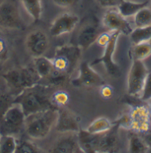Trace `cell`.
Listing matches in <instances>:
<instances>
[{
    "instance_id": "6da1fadb",
    "label": "cell",
    "mask_w": 151,
    "mask_h": 153,
    "mask_svg": "<svg viewBox=\"0 0 151 153\" xmlns=\"http://www.w3.org/2000/svg\"><path fill=\"white\" fill-rule=\"evenodd\" d=\"M50 86L39 85L38 83L27 88L14 97V103L19 104L26 117L50 108H58L51 101Z\"/></svg>"
},
{
    "instance_id": "7a4b0ae2",
    "label": "cell",
    "mask_w": 151,
    "mask_h": 153,
    "mask_svg": "<svg viewBox=\"0 0 151 153\" xmlns=\"http://www.w3.org/2000/svg\"><path fill=\"white\" fill-rule=\"evenodd\" d=\"M58 108H50L32 114L25 120V130L27 134L33 139H44L57 123Z\"/></svg>"
},
{
    "instance_id": "3957f363",
    "label": "cell",
    "mask_w": 151,
    "mask_h": 153,
    "mask_svg": "<svg viewBox=\"0 0 151 153\" xmlns=\"http://www.w3.org/2000/svg\"><path fill=\"white\" fill-rule=\"evenodd\" d=\"M1 76L5 81L10 92L15 97L25 88L32 87L41 81V77L34 66L12 69Z\"/></svg>"
},
{
    "instance_id": "277c9868",
    "label": "cell",
    "mask_w": 151,
    "mask_h": 153,
    "mask_svg": "<svg viewBox=\"0 0 151 153\" xmlns=\"http://www.w3.org/2000/svg\"><path fill=\"white\" fill-rule=\"evenodd\" d=\"M81 53L82 50L77 44H64L58 47L51 59L54 69L71 76L79 65Z\"/></svg>"
},
{
    "instance_id": "5b68a950",
    "label": "cell",
    "mask_w": 151,
    "mask_h": 153,
    "mask_svg": "<svg viewBox=\"0 0 151 153\" xmlns=\"http://www.w3.org/2000/svg\"><path fill=\"white\" fill-rule=\"evenodd\" d=\"M26 116L19 104L14 103L0 118V136L16 135L25 127Z\"/></svg>"
},
{
    "instance_id": "8992f818",
    "label": "cell",
    "mask_w": 151,
    "mask_h": 153,
    "mask_svg": "<svg viewBox=\"0 0 151 153\" xmlns=\"http://www.w3.org/2000/svg\"><path fill=\"white\" fill-rule=\"evenodd\" d=\"M23 25L17 2L15 0L3 1L0 4V28L20 29Z\"/></svg>"
},
{
    "instance_id": "52a82bcc",
    "label": "cell",
    "mask_w": 151,
    "mask_h": 153,
    "mask_svg": "<svg viewBox=\"0 0 151 153\" xmlns=\"http://www.w3.org/2000/svg\"><path fill=\"white\" fill-rule=\"evenodd\" d=\"M120 35L121 33L119 31H113L110 42L104 47V54L100 58L93 60L90 64L91 66H95L97 64H104L107 74L113 78H118L121 75L120 67L113 60V55L117 47V42Z\"/></svg>"
},
{
    "instance_id": "ba28073f",
    "label": "cell",
    "mask_w": 151,
    "mask_h": 153,
    "mask_svg": "<svg viewBox=\"0 0 151 153\" xmlns=\"http://www.w3.org/2000/svg\"><path fill=\"white\" fill-rule=\"evenodd\" d=\"M148 73L149 71L143 61L132 60L127 78L128 95L136 97H141Z\"/></svg>"
},
{
    "instance_id": "9c48e42d",
    "label": "cell",
    "mask_w": 151,
    "mask_h": 153,
    "mask_svg": "<svg viewBox=\"0 0 151 153\" xmlns=\"http://www.w3.org/2000/svg\"><path fill=\"white\" fill-rule=\"evenodd\" d=\"M75 87L91 88L102 86L105 83L102 76L97 74L87 62L84 61L79 66V75L72 81Z\"/></svg>"
},
{
    "instance_id": "30bf717a",
    "label": "cell",
    "mask_w": 151,
    "mask_h": 153,
    "mask_svg": "<svg viewBox=\"0 0 151 153\" xmlns=\"http://www.w3.org/2000/svg\"><path fill=\"white\" fill-rule=\"evenodd\" d=\"M102 23L103 26L108 30L119 31L121 34L126 36H130L133 30L131 24L118 13V10H108L103 16Z\"/></svg>"
},
{
    "instance_id": "8fae6325",
    "label": "cell",
    "mask_w": 151,
    "mask_h": 153,
    "mask_svg": "<svg viewBox=\"0 0 151 153\" xmlns=\"http://www.w3.org/2000/svg\"><path fill=\"white\" fill-rule=\"evenodd\" d=\"M49 38L45 32L40 29L31 31L26 38V47L33 57L43 56L49 49Z\"/></svg>"
},
{
    "instance_id": "7c38bea8",
    "label": "cell",
    "mask_w": 151,
    "mask_h": 153,
    "mask_svg": "<svg viewBox=\"0 0 151 153\" xmlns=\"http://www.w3.org/2000/svg\"><path fill=\"white\" fill-rule=\"evenodd\" d=\"M79 17L75 14L65 13L60 14L50 27V33L52 36H60L69 34L74 30L79 23Z\"/></svg>"
},
{
    "instance_id": "4fadbf2b",
    "label": "cell",
    "mask_w": 151,
    "mask_h": 153,
    "mask_svg": "<svg viewBox=\"0 0 151 153\" xmlns=\"http://www.w3.org/2000/svg\"><path fill=\"white\" fill-rule=\"evenodd\" d=\"M49 152L55 153L83 152L78 142L77 133L75 132L65 133V135L58 139Z\"/></svg>"
},
{
    "instance_id": "5bb4252c",
    "label": "cell",
    "mask_w": 151,
    "mask_h": 153,
    "mask_svg": "<svg viewBox=\"0 0 151 153\" xmlns=\"http://www.w3.org/2000/svg\"><path fill=\"white\" fill-rule=\"evenodd\" d=\"M58 116L57 123L55 125L57 131L65 134L70 132L77 133L81 129L77 117L71 111L65 109L63 106L58 108Z\"/></svg>"
},
{
    "instance_id": "9a60e30c",
    "label": "cell",
    "mask_w": 151,
    "mask_h": 153,
    "mask_svg": "<svg viewBox=\"0 0 151 153\" xmlns=\"http://www.w3.org/2000/svg\"><path fill=\"white\" fill-rule=\"evenodd\" d=\"M102 33L98 26L95 23H87L82 26L76 37L77 45L81 48V50H87L94 43L96 42L99 35Z\"/></svg>"
},
{
    "instance_id": "2e32d148",
    "label": "cell",
    "mask_w": 151,
    "mask_h": 153,
    "mask_svg": "<svg viewBox=\"0 0 151 153\" xmlns=\"http://www.w3.org/2000/svg\"><path fill=\"white\" fill-rule=\"evenodd\" d=\"M118 129L119 127L113 124L111 129L101 134L97 152H116L118 150Z\"/></svg>"
},
{
    "instance_id": "e0dca14e",
    "label": "cell",
    "mask_w": 151,
    "mask_h": 153,
    "mask_svg": "<svg viewBox=\"0 0 151 153\" xmlns=\"http://www.w3.org/2000/svg\"><path fill=\"white\" fill-rule=\"evenodd\" d=\"M101 134H92L86 129H80L77 132L79 144L83 152H97Z\"/></svg>"
},
{
    "instance_id": "ac0fdd59",
    "label": "cell",
    "mask_w": 151,
    "mask_h": 153,
    "mask_svg": "<svg viewBox=\"0 0 151 153\" xmlns=\"http://www.w3.org/2000/svg\"><path fill=\"white\" fill-rule=\"evenodd\" d=\"M128 151L132 153L149 152L150 146L141 134L128 130Z\"/></svg>"
},
{
    "instance_id": "d6986e66",
    "label": "cell",
    "mask_w": 151,
    "mask_h": 153,
    "mask_svg": "<svg viewBox=\"0 0 151 153\" xmlns=\"http://www.w3.org/2000/svg\"><path fill=\"white\" fill-rule=\"evenodd\" d=\"M149 5V1L145 2H132L128 0H122L117 6L118 13L125 18L134 16L141 9Z\"/></svg>"
},
{
    "instance_id": "ffe728a7",
    "label": "cell",
    "mask_w": 151,
    "mask_h": 153,
    "mask_svg": "<svg viewBox=\"0 0 151 153\" xmlns=\"http://www.w3.org/2000/svg\"><path fill=\"white\" fill-rule=\"evenodd\" d=\"M34 67L37 74L40 75L41 80H46L53 72L54 66L51 59L44 56L34 57Z\"/></svg>"
},
{
    "instance_id": "44dd1931",
    "label": "cell",
    "mask_w": 151,
    "mask_h": 153,
    "mask_svg": "<svg viewBox=\"0 0 151 153\" xmlns=\"http://www.w3.org/2000/svg\"><path fill=\"white\" fill-rule=\"evenodd\" d=\"M129 55L132 60L144 61L151 56V44L150 42H142L132 44L130 49Z\"/></svg>"
},
{
    "instance_id": "7402d4cb",
    "label": "cell",
    "mask_w": 151,
    "mask_h": 153,
    "mask_svg": "<svg viewBox=\"0 0 151 153\" xmlns=\"http://www.w3.org/2000/svg\"><path fill=\"white\" fill-rule=\"evenodd\" d=\"M23 8L27 14L33 19L34 22H37L41 19L43 14V4L42 0H19Z\"/></svg>"
},
{
    "instance_id": "603a6c76",
    "label": "cell",
    "mask_w": 151,
    "mask_h": 153,
    "mask_svg": "<svg viewBox=\"0 0 151 153\" xmlns=\"http://www.w3.org/2000/svg\"><path fill=\"white\" fill-rule=\"evenodd\" d=\"M113 127V123L105 117H99L90 123L87 131L92 134H103L109 131Z\"/></svg>"
},
{
    "instance_id": "cb8c5ba5",
    "label": "cell",
    "mask_w": 151,
    "mask_h": 153,
    "mask_svg": "<svg viewBox=\"0 0 151 153\" xmlns=\"http://www.w3.org/2000/svg\"><path fill=\"white\" fill-rule=\"evenodd\" d=\"M129 113L132 120V122L138 123L142 121H151L150 108H149L145 105H136L132 107Z\"/></svg>"
},
{
    "instance_id": "d4e9b609",
    "label": "cell",
    "mask_w": 151,
    "mask_h": 153,
    "mask_svg": "<svg viewBox=\"0 0 151 153\" xmlns=\"http://www.w3.org/2000/svg\"><path fill=\"white\" fill-rule=\"evenodd\" d=\"M151 36V26L146 27H136L130 34V40L132 44L142 42H150Z\"/></svg>"
},
{
    "instance_id": "484cf974",
    "label": "cell",
    "mask_w": 151,
    "mask_h": 153,
    "mask_svg": "<svg viewBox=\"0 0 151 153\" xmlns=\"http://www.w3.org/2000/svg\"><path fill=\"white\" fill-rule=\"evenodd\" d=\"M133 20L136 27H146L151 26V7L147 5L141 9L133 16Z\"/></svg>"
},
{
    "instance_id": "4316f807",
    "label": "cell",
    "mask_w": 151,
    "mask_h": 153,
    "mask_svg": "<svg viewBox=\"0 0 151 153\" xmlns=\"http://www.w3.org/2000/svg\"><path fill=\"white\" fill-rule=\"evenodd\" d=\"M17 145V141L14 135L0 136V152L14 153Z\"/></svg>"
},
{
    "instance_id": "83f0119b",
    "label": "cell",
    "mask_w": 151,
    "mask_h": 153,
    "mask_svg": "<svg viewBox=\"0 0 151 153\" xmlns=\"http://www.w3.org/2000/svg\"><path fill=\"white\" fill-rule=\"evenodd\" d=\"M14 104L13 95L9 92H0V118Z\"/></svg>"
},
{
    "instance_id": "f1b7e54d",
    "label": "cell",
    "mask_w": 151,
    "mask_h": 153,
    "mask_svg": "<svg viewBox=\"0 0 151 153\" xmlns=\"http://www.w3.org/2000/svg\"><path fill=\"white\" fill-rule=\"evenodd\" d=\"M51 101L54 104V105L57 106L58 108L63 107V106L65 107L69 101L68 93H66L64 90H57L55 92H52Z\"/></svg>"
},
{
    "instance_id": "f546056e",
    "label": "cell",
    "mask_w": 151,
    "mask_h": 153,
    "mask_svg": "<svg viewBox=\"0 0 151 153\" xmlns=\"http://www.w3.org/2000/svg\"><path fill=\"white\" fill-rule=\"evenodd\" d=\"M16 153H37L41 152V150L38 149L36 145H34L32 143L27 142V141H21V142H17Z\"/></svg>"
},
{
    "instance_id": "4dcf8cb0",
    "label": "cell",
    "mask_w": 151,
    "mask_h": 153,
    "mask_svg": "<svg viewBox=\"0 0 151 153\" xmlns=\"http://www.w3.org/2000/svg\"><path fill=\"white\" fill-rule=\"evenodd\" d=\"M132 117L130 113H124L122 114L117 120L113 121L112 123L115 125H118L119 128H124L126 130H130L132 126Z\"/></svg>"
},
{
    "instance_id": "1f68e13d",
    "label": "cell",
    "mask_w": 151,
    "mask_h": 153,
    "mask_svg": "<svg viewBox=\"0 0 151 153\" xmlns=\"http://www.w3.org/2000/svg\"><path fill=\"white\" fill-rule=\"evenodd\" d=\"M140 97L144 102L151 100V72L148 73L144 86L142 88V92Z\"/></svg>"
},
{
    "instance_id": "d6a6232c",
    "label": "cell",
    "mask_w": 151,
    "mask_h": 153,
    "mask_svg": "<svg viewBox=\"0 0 151 153\" xmlns=\"http://www.w3.org/2000/svg\"><path fill=\"white\" fill-rule=\"evenodd\" d=\"M9 47L6 40L0 36V64L4 62L8 59Z\"/></svg>"
},
{
    "instance_id": "836d02e7",
    "label": "cell",
    "mask_w": 151,
    "mask_h": 153,
    "mask_svg": "<svg viewBox=\"0 0 151 153\" xmlns=\"http://www.w3.org/2000/svg\"><path fill=\"white\" fill-rule=\"evenodd\" d=\"M112 33H113V31H111V30H108L106 32H102L99 35V36H98V38H97L95 43H97V44L100 47L104 48L108 44L109 42H110V40L111 38V36H112Z\"/></svg>"
},
{
    "instance_id": "e575fe53",
    "label": "cell",
    "mask_w": 151,
    "mask_h": 153,
    "mask_svg": "<svg viewBox=\"0 0 151 153\" xmlns=\"http://www.w3.org/2000/svg\"><path fill=\"white\" fill-rule=\"evenodd\" d=\"M96 3L104 8L117 7L122 0H95Z\"/></svg>"
},
{
    "instance_id": "d590c367",
    "label": "cell",
    "mask_w": 151,
    "mask_h": 153,
    "mask_svg": "<svg viewBox=\"0 0 151 153\" xmlns=\"http://www.w3.org/2000/svg\"><path fill=\"white\" fill-rule=\"evenodd\" d=\"M100 94L104 98H110L113 96V88L106 83L100 86Z\"/></svg>"
},
{
    "instance_id": "8d00e7d4",
    "label": "cell",
    "mask_w": 151,
    "mask_h": 153,
    "mask_svg": "<svg viewBox=\"0 0 151 153\" xmlns=\"http://www.w3.org/2000/svg\"><path fill=\"white\" fill-rule=\"evenodd\" d=\"M80 0H52V2L62 8H67V7H71L75 5Z\"/></svg>"
},
{
    "instance_id": "74e56055",
    "label": "cell",
    "mask_w": 151,
    "mask_h": 153,
    "mask_svg": "<svg viewBox=\"0 0 151 153\" xmlns=\"http://www.w3.org/2000/svg\"><path fill=\"white\" fill-rule=\"evenodd\" d=\"M143 138L146 141V143H148V145L150 146V148L151 149V129L149 132L143 134Z\"/></svg>"
},
{
    "instance_id": "f35d334b",
    "label": "cell",
    "mask_w": 151,
    "mask_h": 153,
    "mask_svg": "<svg viewBox=\"0 0 151 153\" xmlns=\"http://www.w3.org/2000/svg\"><path fill=\"white\" fill-rule=\"evenodd\" d=\"M150 44H151V36H150Z\"/></svg>"
},
{
    "instance_id": "ab89813d",
    "label": "cell",
    "mask_w": 151,
    "mask_h": 153,
    "mask_svg": "<svg viewBox=\"0 0 151 153\" xmlns=\"http://www.w3.org/2000/svg\"><path fill=\"white\" fill-rule=\"evenodd\" d=\"M150 111H151V107H150Z\"/></svg>"
}]
</instances>
